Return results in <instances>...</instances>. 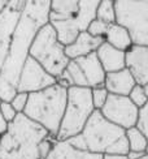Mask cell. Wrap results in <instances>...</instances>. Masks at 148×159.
Masks as SVG:
<instances>
[{"mask_svg":"<svg viewBox=\"0 0 148 159\" xmlns=\"http://www.w3.org/2000/svg\"><path fill=\"white\" fill-rule=\"evenodd\" d=\"M51 2H26V5L12 35L8 56L0 72L7 81L17 86L21 70L29 57L31 44L38 31L50 24Z\"/></svg>","mask_w":148,"mask_h":159,"instance_id":"obj_1","label":"cell"},{"mask_svg":"<svg viewBox=\"0 0 148 159\" xmlns=\"http://www.w3.org/2000/svg\"><path fill=\"white\" fill-rule=\"evenodd\" d=\"M73 146L99 155H127L126 130L114 125L99 110L90 117L82 133L68 140Z\"/></svg>","mask_w":148,"mask_h":159,"instance_id":"obj_2","label":"cell"},{"mask_svg":"<svg viewBox=\"0 0 148 159\" xmlns=\"http://www.w3.org/2000/svg\"><path fill=\"white\" fill-rule=\"evenodd\" d=\"M50 136L43 127L18 114L0 137V159H42L39 146Z\"/></svg>","mask_w":148,"mask_h":159,"instance_id":"obj_3","label":"cell"},{"mask_svg":"<svg viewBox=\"0 0 148 159\" xmlns=\"http://www.w3.org/2000/svg\"><path fill=\"white\" fill-rule=\"evenodd\" d=\"M100 2H51L50 24L56 30L59 41L64 46L72 44L79 34L87 31L96 18Z\"/></svg>","mask_w":148,"mask_h":159,"instance_id":"obj_4","label":"cell"},{"mask_svg":"<svg viewBox=\"0 0 148 159\" xmlns=\"http://www.w3.org/2000/svg\"><path fill=\"white\" fill-rule=\"evenodd\" d=\"M68 102V88L59 82L42 91L29 94L24 115L43 127L48 133L57 136Z\"/></svg>","mask_w":148,"mask_h":159,"instance_id":"obj_5","label":"cell"},{"mask_svg":"<svg viewBox=\"0 0 148 159\" xmlns=\"http://www.w3.org/2000/svg\"><path fill=\"white\" fill-rule=\"evenodd\" d=\"M94 112H95V107L92 103L91 89L77 88V86L69 88L66 108L56 140L68 141L81 134Z\"/></svg>","mask_w":148,"mask_h":159,"instance_id":"obj_6","label":"cell"},{"mask_svg":"<svg viewBox=\"0 0 148 159\" xmlns=\"http://www.w3.org/2000/svg\"><path fill=\"white\" fill-rule=\"evenodd\" d=\"M29 56L55 78L61 76L70 63V59L65 52V46L59 41L56 30L51 24L44 25L38 31Z\"/></svg>","mask_w":148,"mask_h":159,"instance_id":"obj_7","label":"cell"},{"mask_svg":"<svg viewBox=\"0 0 148 159\" xmlns=\"http://www.w3.org/2000/svg\"><path fill=\"white\" fill-rule=\"evenodd\" d=\"M105 70L100 63L98 54H94L70 60L65 72L57 78V82L65 88H99L103 86L105 81Z\"/></svg>","mask_w":148,"mask_h":159,"instance_id":"obj_8","label":"cell"},{"mask_svg":"<svg viewBox=\"0 0 148 159\" xmlns=\"http://www.w3.org/2000/svg\"><path fill=\"white\" fill-rule=\"evenodd\" d=\"M117 24L130 33L134 46L148 47V2L116 0Z\"/></svg>","mask_w":148,"mask_h":159,"instance_id":"obj_9","label":"cell"},{"mask_svg":"<svg viewBox=\"0 0 148 159\" xmlns=\"http://www.w3.org/2000/svg\"><path fill=\"white\" fill-rule=\"evenodd\" d=\"M100 112L107 120L127 130L138 125L140 110L130 101L129 97L109 94L108 101Z\"/></svg>","mask_w":148,"mask_h":159,"instance_id":"obj_10","label":"cell"},{"mask_svg":"<svg viewBox=\"0 0 148 159\" xmlns=\"http://www.w3.org/2000/svg\"><path fill=\"white\" fill-rule=\"evenodd\" d=\"M26 2H0V72L8 56L12 35L22 15Z\"/></svg>","mask_w":148,"mask_h":159,"instance_id":"obj_11","label":"cell"},{"mask_svg":"<svg viewBox=\"0 0 148 159\" xmlns=\"http://www.w3.org/2000/svg\"><path fill=\"white\" fill-rule=\"evenodd\" d=\"M55 84H57V78L51 76L42 65L29 56L20 75L17 90L31 94V93L42 91Z\"/></svg>","mask_w":148,"mask_h":159,"instance_id":"obj_12","label":"cell"},{"mask_svg":"<svg viewBox=\"0 0 148 159\" xmlns=\"http://www.w3.org/2000/svg\"><path fill=\"white\" fill-rule=\"evenodd\" d=\"M126 68L131 72L137 85H148V47L133 46L126 52Z\"/></svg>","mask_w":148,"mask_h":159,"instance_id":"obj_13","label":"cell"},{"mask_svg":"<svg viewBox=\"0 0 148 159\" xmlns=\"http://www.w3.org/2000/svg\"><path fill=\"white\" fill-rule=\"evenodd\" d=\"M104 86L109 91V94L129 97L131 90L137 86V82L134 80L131 72L127 68H125L118 72L107 73Z\"/></svg>","mask_w":148,"mask_h":159,"instance_id":"obj_14","label":"cell"},{"mask_svg":"<svg viewBox=\"0 0 148 159\" xmlns=\"http://www.w3.org/2000/svg\"><path fill=\"white\" fill-rule=\"evenodd\" d=\"M103 43V38H95L90 35L87 31H85L82 34H79L72 44L65 46V52L70 60H76V59L89 56L94 52H96Z\"/></svg>","mask_w":148,"mask_h":159,"instance_id":"obj_15","label":"cell"},{"mask_svg":"<svg viewBox=\"0 0 148 159\" xmlns=\"http://www.w3.org/2000/svg\"><path fill=\"white\" fill-rule=\"evenodd\" d=\"M96 54L105 70V73L118 72L126 68V52L113 47V46L107 43L105 41L99 47Z\"/></svg>","mask_w":148,"mask_h":159,"instance_id":"obj_16","label":"cell"},{"mask_svg":"<svg viewBox=\"0 0 148 159\" xmlns=\"http://www.w3.org/2000/svg\"><path fill=\"white\" fill-rule=\"evenodd\" d=\"M46 159H103V155L78 149L69 141H55L51 153Z\"/></svg>","mask_w":148,"mask_h":159,"instance_id":"obj_17","label":"cell"},{"mask_svg":"<svg viewBox=\"0 0 148 159\" xmlns=\"http://www.w3.org/2000/svg\"><path fill=\"white\" fill-rule=\"evenodd\" d=\"M104 41L107 43H109L111 46H113V47L125 52H127L134 46L129 30L117 22L109 25L108 31H107V34L104 37Z\"/></svg>","mask_w":148,"mask_h":159,"instance_id":"obj_18","label":"cell"},{"mask_svg":"<svg viewBox=\"0 0 148 159\" xmlns=\"http://www.w3.org/2000/svg\"><path fill=\"white\" fill-rule=\"evenodd\" d=\"M126 138H127V143H129L130 151L140 153V154H147L148 140H147L146 134L138 127H133L130 129H127L126 130Z\"/></svg>","mask_w":148,"mask_h":159,"instance_id":"obj_19","label":"cell"},{"mask_svg":"<svg viewBox=\"0 0 148 159\" xmlns=\"http://www.w3.org/2000/svg\"><path fill=\"white\" fill-rule=\"evenodd\" d=\"M96 18L105 24H116L117 16H116V2L113 0H104L100 2L98 11H96Z\"/></svg>","mask_w":148,"mask_h":159,"instance_id":"obj_20","label":"cell"},{"mask_svg":"<svg viewBox=\"0 0 148 159\" xmlns=\"http://www.w3.org/2000/svg\"><path fill=\"white\" fill-rule=\"evenodd\" d=\"M17 93H18L17 86L12 85L3 76H0V101L11 103L13 101V98L17 95Z\"/></svg>","mask_w":148,"mask_h":159,"instance_id":"obj_21","label":"cell"},{"mask_svg":"<svg viewBox=\"0 0 148 159\" xmlns=\"http://www.w3.org/2000/svg\"><path fill=\"white\" fill-rule=\"evenodd\" d=\"M91 94H92V103L95 110H102L104 107V104L108 101L109 97V91L105 89V86H99V88H94L91 89Z\"/></svg>","mask_w":148,"mask_h":159,"instance_id":"obj_22","label":"cell"},{"mask_svg":"<svg viewBox=\"0 0 148 159\" xmlns=\"http://www.w3.org/2000/svg\"><path fill=\"white\" fill-rule=\"evenodd\" d=\"M129 98L139 110H142L148 103V98H147L146 93H144V89H143V86H140V85H137L135 88L131 90Z\"/></svg>","mask_w":148,"mask_h":159,"instance_id":"obj_23","label":"cell"},{"mask_svg":"<svg viewBox=\"0 0 148 159\" xmlns=\"http://www.w3.org/2000/svg\"><path fill=\"white\" fill-rule=\"evenodd\" d=\"M108 28H109L108 24H105V22H103V21H100V20L95 18V20H94V21L90 24L89 29H87V33H89L90 35L95 37V38H103V39H104L107 31H108Z\"/></svg>","mask_w":148,"mask_h":159,"instance_id":"obj_24","label":"cell"},{"mask_svg":"<svg viewBox=\"0 0 148 159\" xmlns=\"http://www.w3.org/2000/svg\"><path fill=\"white\" fill-rule=\"evenodd\" d=\"M0 114H2L4 120L8 124L12 123L18 116V112L15 110L12 103H8V102H2V104H0Z\"/></svg>","mask_w":148,"mask_h":159,"instance_id":"obj_25","label":"cell"},{"mask_svg":"<svg viewBox=\"0 0 148 159\" xmlns=\"http://www.w3.org/2000/svg\"><path fill=\"white\" fill-rule=\"evenodd\" d=\"M28 101H29V94L28 93L18 91L17 95L13 98V101L11 103H12V106L15 107V110L18 112V114H24V111L26 108V104H28Z\"/></svg>","mask_w":148,"mask_h":159,"instance_id":"obj_26","label":"cell"},{"mask_svg":"<svg viewBox=\"0 0 148 159\" xmlns=\"http://www.w3.org/2000/svg\"><path fill=\"white\" fill-rule=\"evenodd\" d=\"M137 127L146 134L147 140H148V103H147V106H144V107L140 110L139 121H138ZM147 154H148V149H147Z\"/></svg>","mask_w":148,"mask_h":159,"instance_id":"obj_27","label":"cell"},{"mask_svg":"<svg viewBox=\"0 0 148 159\" xmlns=\"http://www.w3.org/2000/svg\"><path fill=\"white\" fill-rule=\"evenodd\" d=\"M0 104H2V101H0ZM7 128H8V123L4 120V117L2 116V114H0V137L7 132Z\"/></svg>","mask_w":148,"mask_h":159,"instance_id":"obj_28","label":"cell"},{"mask_svg":"<svg viewBox=\"0 0 148 159\" xmlns=\"http://www.w3.org/2000/svg\"><path fill=\"white\" fill-rule=\"evenodd\" d=\"M103 159H129L127 155H103Z\"/></svg>","mask_w":148,"mask_h":159,"instance_id":"obj_29","label":"cell"},{"mask_svg":"<svg viewBox=\"0 0 148 159\" xmlns=\"http://www.w3.org/2000/svg\"><path fill=\"white\" fill-rule=\"evenodd\" d=\"M143 89H144V93H146V95H147V98H148V85H144Z\"/></svg>","mask_w":148,"mask_h":159,"instance_id":"obj_30","label":"cell"},{"mask_svg":"<svg viewBox=\"0 0 148 159\" xmlns=\"http://www.w3.org/2000/svg\"><path fill=\"white\" fill-rule=\"evenodd\" d=\"M140 159H148V154H146L144 157H142V158H140Z\"/></svg>","mask_w":148,"mask_h":159,"instance_id":"obj_31","label":"cell"}]
</instances>
